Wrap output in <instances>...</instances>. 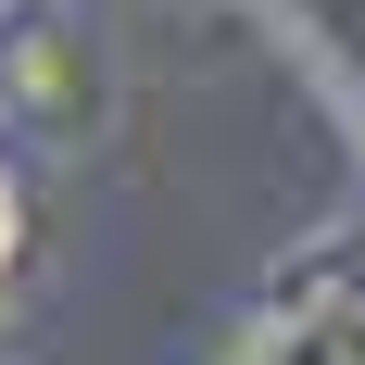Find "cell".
Wrapping results in <instances>:
<instances>
[{"label":"cell","mask_w":365,"mask_h":365,"mask_svg":"<svg viewBox=\"0 0 365 365\" xmlns=\"http://www.w3.org/2000/svg\"><path fill=\"white\" fill-rule=\"evenodd\" d=\"M13 252H26V202H13V177H0V277H13Z\"/></svg>","instance_id":"cell-1"}]
</instances>
